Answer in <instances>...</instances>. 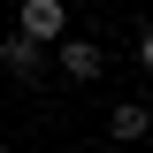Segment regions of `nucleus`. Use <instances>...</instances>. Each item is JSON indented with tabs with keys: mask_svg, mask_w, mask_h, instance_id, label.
Returning a JSON list of instances; mask_svg holds the SVG:
<instances>
[{
	"mask_svg": "<svg viewBox=\"0 0 153 153\" xmlns=\"http://www.w3.org/2000/svg\"><path fill=\"white\" fill-rule=\"evenodd\" d=\"M16 31L31 38V46H54V38L69 31V0H23L16 8Z\"/></svg>",
	"mask_w": 153,
	"mask_h": 153,
	"instance_id": "nucleus-2",
	"label": "nucleus"
},
{
	"mask_svg": "<svg viewBox=\"0 0 153 153\" xmlns=\"http://www.w3.org/2000/svg\"><path fill=\"white\" fill-rule=\"evenodd\" d=\"M146 123H153V115H146V100L107 107V138H115V146H146Z\"/></svg>",
	"mask_w": 153,
	"mask_h": 153,
	"instance_id": "nucleus-4",
	"label": "nucleus"
},
{
	"mask_svg": "<svg viewBox=\"0 0 153 153\" xmlns=\"http://www.w3.org/2000/svg\"><path fill=\"white\" fill-rule=\"evenodd\" d=\"M107 153H146V146H107Z\"/></svg>",
	"mask_w": 153,
	"mask_h": 153,
	"instance_id": "nucleus-6",
	"label": "nucleus"
},
{
	"mask_svg": "<svg viewBox=\"0 0 153 153\" xmlns=\"http://www.w3.org/2000/svg\"><path fill=\"white\" fill-rule=\"evenodd\" d=\"M100 8H130V0H100Z\"/></svg>",
	"mask_w": 153,
	"mask_h": 153,
	"instance_id": "nucleus-7",
	"label": "nucleus"
},
{
	"mask_svg": "<svg viewBox=\"0 0 153 153\" xmlns=\"http://www.w3.org/2000/svg\"><path fill=\"white\" fill-rule=\"evenodd\" d=\"M46 54H54V69L69 76V84H100V69H107V46H100V38H84V31H61Z\"/></svg>",
	"mask_w": 153,
	"mask_h": 153,
	"instance_id": "nucleus-1",
	"label": "nucleus"
},
{
	"mask_svg": "<svg viewBox=\"0 0 153 153\" xmlns=\"http://www.w3.org/2000/svg\"><path fill=\"white\" fill-rule=\"evenodd\" d=\"M0 69L16 76V84H38V76H46V46H31L23 31H8L0 38Z\"/></svg>",
	"mask_w": 153,
	"mask_h": 153,
	"instance_id": "nucleus-3",
	"label": "nucleus"
},
{
	"mask_svg": "<svg viewBox=\"0 0 153 153\" xmlns=\"http://www.w3.org/2000/svg\"><path fill=\"white\" fill-rule=\"evenodd\" d=\"M130 61H138V69H153V31H146V23L130 31Z\"/></svg>",
	"mask_w": 153,
	"mask_h": 153,
	"instance_id": "nucleus-5",
	"label": "nucleus"
}]
</instances>
